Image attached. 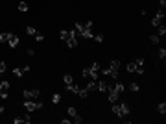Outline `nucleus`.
<instances>
[{
	"label": "nucleus",
	"instance_id": "obj_1",
	"mask_svg": "<svg viewBox=\"0 0 166 124\" xmlns=\"http://www.w3.org/2000/svg\"><path fill=\"white\" fill-rule=\"evenodd\" d=\"M100 72H102V67H100V63H96V61H94L91 67H85V68H83L81 76L83 78H91V80H98Z\"/></svg>",
	"mask_w": 166,
	"mask_h": 124
},
{
	"label": "nucleus",
	"instance_id": "obj_2",
	"mask_svg": "<svg viewBox=\"0 0 166 124\" xmlns=\"http://www.w3.org/2000/svg\"><path fill=\"white\" fill-rule=\"evenodd\" d=\"M113 113H114V115H118V119H126V117L131 113L129 104H127V102H122V104H114V106H113Z\"/></svg>",
	"mask_w": 166,
	"mask_h": 124
},
{
	"label": "nucleus",
	"instance_id": "obj_3",
	"mask_svg": "<svg viewBox=\"0 0 166 124\" xmlns=\"http://www.w3.org/2000/svg\"><path fill=\"white\" fill-rule=\"evenodd\" d=\"M118 68H120V61L113 59L111 65H109V68H103L100 74H107V76H111V78H118Z\"/></svg>",
	"mask_w": 166,
	"mask_h": 124
},
{
	"label": "nucleus",
	"instance_id": "obj_4",
	"mask_svg": "<svg viewBox=\"0 0 166 124\" xmlns=\"http://www.w3.org/2000/svg\"><path fill=\"white\" fill-rule=\"evenodd\" d=\"M24 107L28 109V111H37V109H41V107H43V102H41V100H35V102H31V100H26L24 102Z\"/></svg>",
	"mask_w": 166,
	"mask_h": 124
},
{
	"label": "nucleus",
	"instance_id": "obj_5",
	"mask_svg": "<svg viewBox=\"0 0 166 124\" xmlns=\"http://www.w3.org/2000/svg\"><path fill=\"white\" fill-rule=\"evenodd\" d=\"M39 96H41L39 89H26V91H24V98L26 100H37Z\"/></svg>",
	"mask_w": 166,
	"mask_h": 124
},
{
	"label": "nucleus",
	"instance_id": "obj_6",
	"mask_svg": "<svg viewBox=\"0 0 166 124\" xmlns=\"http://www.w3.org/2000/svg\"><path fill=\"white\" fill-rule=\"evenodd\" d=\"M127 72H135V74H144V67H138L135 61L127 63Z\"/></svg>",
	"mask_w": 166,
	"mask_h": 124
},
{
	"label": "nucleus",
	"instance_id": "obj_7",
	"mask_svg": "<svg viewBox=\"0 0 166 124\" xmlns=\"http://www.w3.org/2000/svg\"><path fill=\"white\" fill-rule=\"evenodd\" d=\"M162 19H164V11H162V9H159V11L155 13L153 20H151V26H155V28H157V26H159V24L162 22Z\"/></svg>",
	"mask_w": 166,
	"mask_h": 124
},
{
	"label": "nucleus",
	"instance_id": "obj_8",
	"mask_svg": "<svg viewBox=\"0 0 166 124\" xmlns=\"http://www.w3.org/2000/svg\"><path fill=\"white\" fill-rule=\"evenodd\" d=\"M8 45L11 48H17L19 46V35H15V33H9V37H8Z\"/></svg>",
	"mask_w": 166,
	"mask_h": 124
},
{
	"label": "nucleus",
	"instance_id": "obj_9",
	"mask_svg": "<svg viewBox=\"0 0 166 124\" xmlns=\"http://www.w3.org/2000/svg\"><path fill=\"white\" fill-rule=\"evenodd\" d=\"M107 98H109V102H113V104H114V102L118 100V93H116L114 89H109V91H107Z\"/></svg>",
	"mask_w": 166,
	"mask_h": 124
},
{
	"label": "nucleus",
	"instance_id": "obj_10",
	"mask_svg": "<svg viewBox=\"0 0 166 124\" xmlns=\"http://www.w3.org/2000/svg\"><path fill=\"white\" fill-rule=\"evenodd\" d=\"M65 43H67V46H68V48H76V46H78V39H76L74 35H70V37H68V39L65 41Z\"/></svg>",
	"mask_w": 166,
	"mask_h": 124
},
{
	"label": "nucleus",
	"instance_id": "obj_11",
	"mask_svg": "<svg viewBox=\"0 0 166 124\" xmlns=\"http://www.w3.org/2000/svg\"><path fill=\"white\" fill-rule=\"evenodd\" d=\"M96 89L102 91V93H107L111 87H109V84H105V81H98V87H96Z\"/></svg>",
	"mask_w": 166,
	"mask_h": 124
},
{
	"label": "nucleus",
	"instance_id": "obj_12",
	"mask_svg": "<svg viewBox=\"0 0 166 124\" xmlns=\"http://www.w3.org/2000/svg\"><path fill=\"white\" fill-rule=\"evenodd\" d=\"M79 35H81L83 39H92V37H94V33H92L91 30H87V28H85V30H83V32L79 33Z\"/></svg>",
	"mask_w": 166,
	"mask_h": 124
},
{
	"label": "nucleus",
	"instance_id": "obj_13",
	"mask_svg": "<svg viewBox=\"0 0 166 124\" xmlns=\"http://www.w3.org/2000/svg\"><path fill=\"white\" fill-rule=\"evenodd\" d=\"M63 81H65V85H70V84H74L72 74H65V76H63Z\"/></svg>",
	"mask_w": 166,
	"mask_h": 124
},
{
	"label": "nucleus",
	"instance_id": "obj_14",
	"mask_svg": "<svg viewBox=\"0 0 166 124\" xmlns=\"http://www.w3.org/2000/svg\"><path fill=\"white\" fill-rule=\"evenodd\" d=\"M113 89H114V91L120 94V93H124V89H126V87H124V84H122V81H116V85H114Z\"/></svg>",
	"mask_w": 166,
	"mask_h": 124
},
{
	"label": "nucleus",
	"instance_id": "obj_15",
	"mask_svg": "<svg viewBox=\"0 0 166 124\" xmlns=\"http://www.w3.org/2000/svg\"><path fill=\"white\" fill-rule=\"evenodd\" d=\"M26 33H28V35H31V37H35L39 32H37L35 28H33V26H28V28H26Z\"/></svg>",
	"mask_w": 166,
	"mask_h": 124
},
{
	"label": "nucleus",
	"instance_id": "obj_16",
	"mask_svg": "<svg viewBox=\"0 0 166 124\" xmlns=\"http://www.w3.org/2000/svg\"><path fill=\"white\" fill-rule=\"evenodd\" d=\"M96 87H98V81H96V80H92V81H89V85H87V91L91 93V91H94Z\"/></svg>",
	"mask_w": 166,
	"mask_h": 124
},
{
	"label": "nucleus",
	"instance_id": "obj_17",
	"mask_svg": "<svg viewBox=\"0 0 166 124\" xmlns=\"http://www.w3.org/2000/svg\"><path fill=\"white\" fill-rule=\"evenodd\" d=\"M78 96H79V98H87V96H89V91H87V87H85V89H81V87H79V91H78Z\"/></svg>",
	"mask_w": 166,
	"mask_h": 124
},
{
	"label": "nucleus",
	"instance_id": "obj_18",
	"mask_svg": "<svg viewBox=\"0 0 166 124\" xmlns=\"http://www.w3.org/2000/svg\"><path fill=\"white\" fill-rule=\"evenodd\" d=\"M164 33H166V26L164 24H159L157 26V35H164Z\"/></svg>",
	"mask_w": 166,
	"mask_h": 124
},
{
	"label": "nucleus",
	"instance_id": "obj_19",
	"mask_svg": "<svg viewBox=\"0 0 166 124\" xmlns=\"http://www.w3.org/2000/svg\"><path fill=\"white\" fill-rule=\"evenodd\" d=\"M19 11H22V13L28 11V4L24 2V0H20V2H19Z\"/></svg>",
	"mask_w": 166,
	"mask_h": 124
},
{
	"label": "nucleus",
	"instance_id": "obj_20",
	"mask_svg": "<svg viewBox=\"0 0 166 124\" xmlns=\"http://www.w3.org/2000/svg\"><path fill=\"white\" fill-rule=\"evenodd\" d=\"M157 111L161 113V115H164V113H166V104H164V102H161V104L157 106Z\"/></svg>",
	"mask_w": 166,
	"mask_h": 124
},
{
	"label": "nucleus",
	"instance_id": "obj_21",
	"mask_svg": "<svg viewBox=\"0 0 166 124\" xmlns=\"http://www.w3.org/2000/svg\"><path fill=\"white\" fill-rule=\"evenodd\" d=\"M83 30H85V24H83V22H76V32L81 33Z\"/></svg>",
	"mask_w": 166,
	"mask_h": 124
},
{
	"label": "nucleus",
	"instance_id": "obj_22",
	"mask_svg": "<svg viewBox=\"0 0 166 124\" xmlns=\"http://www.w3.org/2000/svg\"><path fill=\"white\" fill-rule=\"evenodd\" d=\"M150 41H151L153 45H157L159 41H161V35H157V33H155V35H151V37H150Z\"/></svg>",
	"mask_w": 166,
	"mask_h": 124
},
{
	"label": "nucleus",
	"instance_id": "obj_23",
	"mask_svg": "<svg viewBox=\"0 0 166 124\" xmlns=\"http://www.w3.org/2000/svg\"><path fill=\"white\" fill-rule=\"evenodd\" d=\"M8 37L9 33H0V43H8Z\"/></svg>",
	"mask_w": 166,
	"mask_h": 124
},
{
	"label": "nucleus",
	"instance_id": "obj_24",
	"mask_svg": "<svg viewBox=\"0 0 166 124\" xmlns=\"http://www.w3.org/2000/svg\"><path fill=\"white\" fill-rule=\"evenodd\" d=\"M129 89H131L133 93H137V91H140V85H138V84H131V85H129Z\"/></svg>",
	"mask_w": 166,
	"mask_h": 124
},
{
	"label": "nucleus",
	"instance_id": "obj_25",
	"mask_svg": "<svg viewBox=\"0 0 166 124\" xmlns=\"http://www.w3.org/2000/svg\"><path fill=\"white\" fill-rule=\"evenodd\" d=\"M13 74H15V76H22V74H24V68H13Z\"/></svg>",
	"mask_w": 166,
	"mask_h": 124
},
{
	"label": "nucleus",
	"instance_id": "obj_26",
	"mask_svg": "<svg viewBox=\"0 0 166 124\" xmlns=\"http://www.w3.org/2000/svg\"><path fill=\"white\" fill-rule=\"evenodd\" d=\"M74 122H76V124H81V122H83V117L76 113V115H74Z\"/></svg>",
	"mask_w": 166,
	"mask_h": 124
},
{
	"label": "nucleus",
	"instance_id": "obj_27",
	"mask_svg": "<svg viewBox=\"0 0 166 124\" xmlns=\"http://www.w3.org/2000/svg\"><path fill=\"white\" fill-rule=\"evenodd\" d=\"M6 68H8L6 61H0V74H4V72H6Z\"/></svg>",
	"mask_w": 166,
	"mask_h": 124
},
{
	"label": "nucleus",
	"instance_id": "obj_28",
	"mask_svg": "<svg viewBox=\"0 0 166 124\" xmlns=\"http://www.w3.org/2000/svg\"><path fill=\"white\" fill-rule=\"evenodd\" d=\"M35 41H37V43H43V41H44V35H43V33H37V35H35Z\"/></svg>",
	"mask_w": 166,
	"mask_h": 124
},
{
	"label": "nucleus",
	"instance_id": "obj_29",
	"mask_svg": "<svg viewBox=\"0 0 166 124\" xmlns=\"http://www.w3.org/2000/svg\"><path fill=\"white\" fill-rule=\"evenodd\" d=\"M159 58H161V59L166 58V50H164V48H161V50H159Z\"/></svg>",
	"mask_w": 166,
	"mask_h": 124
},
{
	"label": "nucleus",
	"instance_id": "obj_30",
	"mask_svg": "<svg viewBox=\"0 0 166 124\" xmlns=\"http://www.w3.org/2000/svg\"><path fill=\"white\" fill-rule=\"evenodd\" d=\"M59 100H61V96H59V94H54V96H52V102H54V104H57Z\"/></svg>",
	"mask_w": 166,
	"mask_h": 124
},
{
	"label": "nucleus",
	"instance_id": "obj_31",
	"mask_svg": "<svg viewBox=\"0 0 166 124\" xmlns=\"http://www.w3.org/2000/svg\"><path fill=\"white\" fill-rule=\"evenodd\" d=\"M76 113H78V111H76V107H68V115H70V117H74Z\"/></svg>",
	"mask_w": 166,
	"mask_h": 124
},
{
	"label": "nucleus",
	"instance_id": "obj_32",
	"mask_svg": "<svg viewBox=\"0 0 166 124\" xmlns=\"http://www.w3.org/2000/svg\"><path fill=\"white\" fill-rule=\"evenodd\" d=\"M83 24H85V28H87V30H91V28H92V20H87V22H83Z\"/></svg>",
	"mask_w": 166,
	"mask_h": 124
},
{
	"label": "nucleus",
	"instance_id": "obj_33",
	"mask_svg": "<svg viewBox=\"0 0 166 124\" xmlns=\"http://www.w3.org/2000/svg\"><path fill=\"white\" fill-rule=\"evenodd\" d=\"M92 39L96 41V43H102V41H103V35H94Z\"/></svg>",
	"mask_w": 166,
	"mask_h": 124
},
{
	"label": "nucleus",
	"instance_id": "obj_34",
	"mask_svg": "<svg viewBox=\"0 0 166 124\" xmlns=\"http://www.w3.org/2000/svg\"><path fill=\"white\" fill-rule=\"evenodd\" d=\"M135 63H137L138 67H144V59H142V58H138V59L135 61Z\"/></svg>",
	"mask_w": 166,
	"mask_h": 124
},
{
	"label": "nucleus",
	"instance_id": "obj_35",
	"mask_svg": "<svg viewBox=\"0 0 166 124\" xmlns=\"http://www.w3.org/2000/svg\"><path fill=\"white\" fill-rule=\"evenodd\" d=\"M28 56H35V50H33V48H28Z\"/></svg>",
	"mask_w": 166,
	"mask_h": 124
},
{
	"label": "nucleus",
	"instance_id": "obj_36",
	"mask_svg": "<svg viewBox=\"0 0 166 124\" xmlns=\"http://www.w3.org/2000/svg\"><path fill=\"white\" fill-rule=\"evenodd\" d=\"M159 4H161V9H164V6H166V0H159Z\"/></svg>",
	"mask_w": 166,
	"mask_h": 124
}]
</instances>
